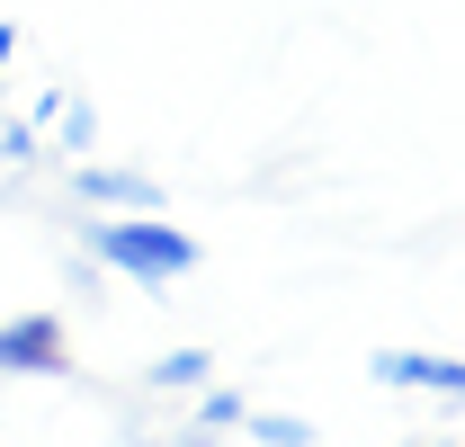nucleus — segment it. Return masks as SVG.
<instances>
[{"instance_id": "obj_1", "label": "nucleus", "mask_w": 465, "mask_h": 447, "mask_svg": "<svg viewBox=\"0 0 465 447\" xmlns=\"http://www.w3.org/2000/svg\"><path fill=\"white\" fill-rule=\"evenodd\" d=\"M81 251L99 269H116L125 286H171L197 269V242L162 215H99V224H81Z\"/></svg>"}, {"instance_id": "obj_2", "label": "nucleus", "mask_w": 465, "mask_h": 447, "mask_svg": "<svg viewBox=\"0 0 465 447\" xmlns=\"http://www.w3.org/2000/svg\"><path fill=\"white\" fill-rule=\"evenodd\" d=\"M0 376H72V340L54 313H9L0 323Z\"/></svg>"}, {"instance_id": "obj_3", "label": "nucleus", "mask_w": 465, "mask_h": 447, "mask_svg": "<svg viewBox=\"0 0 465 447\" xmlns=\"http://www.w3.org/2000/svg\"><path fill=\"white\" fill-rule=\"evenodd\" d=\"M367 376H376V385H403V393H439V402L465 393V367L448 358V349H376Z\"/></svg>"}, {"instance_id": "obj_4", "label": "nucleus", "mask_w": 465, "mask_h": 447, "mask_svg": "<svg viewBox=\"0 0 465 447\" xmlns=\"http://www.w3.org/2000/svg\"><path fill=\"white\" fill-rule=\"evenodd\" d=\"M72 188H81L90 206H108V215H162V188H153L143 170H125V162H81Z\"/></svg>"}, {"instance_id": "obj_5", "label": "nucleus", "mask_w": 465, "mask_h": 447, "mask_svg": "<svg viewBox=\"0 0 465 447\" xmlns=\"http://www.w3.org/2000/svg\"><path fill=\"white\" fill-rule=\"evenodd\" d=\"M215 430H242V393H224V385H197V421L179 430V447H206Z\"/></svg>"}, {"instance_id": "obj_6", "label": "nucleus", "mask_w": 465, "mask_h": 447, "mask_svg": "<svg viewBox=\"0 0 465 447\" xmlns=\"http://www.w3.org/2000/svg\"><path fill=\"white\" fill-rule=\"evenodd\" d=\"M206 367H215L206 349H171V358H153V385H162V393H197V385H206Z\"/></svg>"}, {"instance_id": "obj_7", "label": "nucleus", "mask_w": 465, "mask_h": 447, "mask_svg": "<svg viewBox=\"0 0 465 447\" xmlns=\"http://www.w3.org/2000/svg\"><path fill=\"white\" fill-rule=\"evenodd\" d=\"M242 430L260 447H313V421H295V412H242Z\"/></svg>"}, {"instance_id": "obj_8", "label": "nucleus", "mask_w": 465, "mask_h": 447, "mask_svg": "<svg viewBox=\"0 0 465 447\" xmlns=\"http://www.w3.org/2000/svg\"><path fill=\"white\" fill-rule=\"evenodd\" d=\"M9 45H18V36H9V27H0V72H9Z\"/></svg>"}, {"instance_id": "obj_9", "label": "nucleus", "mask_w": 465, "mask_h": 447, "mask_svg": "<svg viewBox=\"0 0 465 447\" xmlns=\"http://www.w3.org/2000/svg\"><path fill=\"white\" fill-rule=\"evenodd\" d=\"M439 447H457V439H439Z\"/></svg>"}]
</instances>
